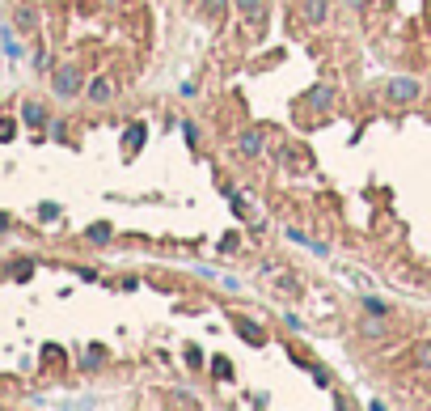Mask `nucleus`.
<instances>
[{
    "mask_svg": "<svg viewBox=\"0 0 431 411\" xmlns=\"http://www.w3.org/2000/svg\"><path fill=\"white\" fill-rule=\"evenodd\" d=\"M89 237H93V242H106V237H110V225H93Z\"/></svg>",
    "mask_w": 431,
    "mask_h": 411,
    "instance_id": "obj_12",
    "label": "nucleus"
},
{
    "mask_svg": "<svg viewBox=\"0 0 431 411\" xmlns=\"http://www.w3.org/2000/svg\"><path fill=\"white\" fill-rule=\"evenodd\" d=\"M309 106L330 110V106H334V89H330V85H313V89H309Z\"/></svg>",
    "mask_w": 431,
    "mask_h": 411,
    "instance_id": "obj_5",
    "label": "nucleus"
},
{
    "mask_svg": "<svg viewBox=\"0 0 431 411\" xmlns=\"http://www.w3.org/2000/svg\"><path fill=\"white\" fill-rule=\"evenodd\" d=\"M25 119H30V124H42V106L30 102V106H25Z\"/></svg>",
    "mask_w": 431,
    "mask_h": 411,
    "instance_id": "obj_11",
    "label": "nucleus"
},
{
    "mask_svg": "<svg viewBox=\"0 0 431 411\" xmlns=\"http://www.w3.org/2000/svg\"><path fill=\"white\" fill-rule=\"evenodd\" d=\"M199 13L203 17H220L224 13V0H199Z\"/></svg>",
    "mask_w": 431,
    "mask_h": 411,
    "instance_id": "obj_7",
    "label": "nucleus"
},
{
    "mask_svg": "<svg viewBox=\"0 0 431 411\" xmlns=\"http://www.w3.org/2000/svg\"><path fill=\"white\" fill-rule=\"evenodd\" d=\"M415 365L419 369H431V344H419L415 348Z\"/></svg>",
    "mask_w": 431,
    "mask_h": 411,
    "instance_id": "obj_10",
    "label": "nucleus"
},
{
    "mask_svg": "<svg viewBox=\"0 0 431 411\" xmlns=\"http://www.w3.org/2000/svg\"><path fill=\"white\" fill-rule=\"evenodd\" d=\"M237 153H241V157H258V153H267V132H262V128H245V132H237Z\"/></svg>",
    "mask_w": 431,
    "mask_h": 411,
    "instance_id": "obj_1",
    "label": "nucleus"
},
{
    "mask_svg": "<svg viewBox=\"0 0 431 411\" xmlns=\"http://www.w3.org/2000/svg\"><path fill=\"white\" fill-rule=\"evenodd\" d=\"M389 102H415L419 98V81L415 77H397V81H389Z\"/></svg>",
    "mask_w": 431,
    "mask_h": 411,
    "instance_id": "obj_3",
    "label": "nucleus"
},
{
    "mask_svg": "<svg viewBox=\"0 0 431 411\" xmlns=\"http://www.w3.org/2000/svg\"><path fill=\"white\" fill-rule=\"evenodd\" d=\"M237 331L245 335V340H249V344H262V331H258V327H249L245 318H237Z\"/></svg>",
    "mask_w": 431,
    "mask_h": 411,
    "instance_id": "obj_8",
    "label": "nucleus"
},
{
    "mask_svg": "<svg viewBox=\"0 0 431 411\" xmlns=\"http://www.w3.org/2000/svg\"><path fill=\"white\" fill-rule=\"evenodd\" d=\"M56 93H64V98H72V93H81V68H56Z\"/></svg>",
    "mask_w": 431,
    "mask_h": 411,
    "instance_id": "obj_2",
    "label": "nucleus"
},
{
    "mask_svg": "<svg viewBox=\"0 0 431 411\" xmlns=\"http://www.w3.org/2000/svg\"><path fill=\"white\" fill-rule=\"evenodd\" d=\"M355 5H364V0H355Z\"/></svg>",
    "mask_w": 431,
    "mask_h": 411,
    "instance_id": "obj_13",
    "label": "nucleus"
},
{
    "mask_svg": "<svg viewBox=\"0 0 431 411\" xmlns=\"http://www.w3.org/2000/svg\"><path fill=\"white\" fill-rule=\"evenodd\" d=\"M296 13H300L304 21H309V26H321V21L330 17V0H300Z\"/></svg>",
    "mask_w": 431,
    "mask_h": 411,
    "instance_id": "obj_4",
    "label": "nucleus"
},
{
    "mask_svg": "<svg viewBox=\"0 0 431 411\" xmlns=\"http://www.w3.org/2000/svg\"><path fill=\"white\" fill-rule=\"evenodd\" d=\"M89 102H110V93H114V85L106 81V77H101V81H89Z\"/></svg>",
    "mask_w": 431,
    "mask_h": 411,
    "instance_id": "obj_6",
    "label": "nucleus"
},
{
    "mask_svg": "<svg viewBox=\"0 0 431 411\" xmlns=\"http://www.w3.org/2000/svg\"><path fill=\"white\" fill-rule=\"evenodd\" d=\"M237 9H241V13H249L254 21H258V17H262V0H237Z\"/></svg>",
    "mask_w": 431,
    "mask_h": 411,
    "instance_id": "obj_9",
    "label": "nucleus"
}]
</instances>
